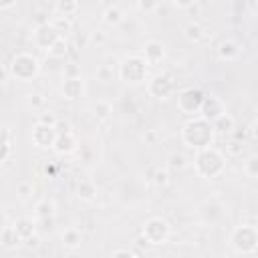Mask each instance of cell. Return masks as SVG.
Segmentation results:
<instances>
[{"instance_id": "1", "label": "cell", "mask_w": 258, "mask_h": 258, "mask_svg": "<svg viewBox=\"0 0 258 258\" xmlns=\"http://www.w3.org/2000/svg\"><path fill=\"white\" fill-rule=\"evenodd\" d=\"M214 137H216V133L212 129V123L206 121V119H202L200 115L187 119L183 123V127H181V141L187 147L196 149V151L198 149H204V147H210L212 141H214Z\"/></svg>"}, {"instance_id": "2", "label": "cell", "mask_w": 258, "mask_h": 258, "mask_svg": "<svg viewBox=\"0 0 258 258\" xmlns=\"http://www.w3.org/2000/svg\"><path fill=\"white\" fill-rule=\"evenodd\" d=\"M194 169L204 179H216L226 169V157L220 149H216L212 145L198 149L194 155Z\"/></svg>"}, {"instance_id": "3", "label": "cell", "mask_w": 258, "mask_h": 258, "mask_svg": "<svg viewBox=\"0 0 258 258\" xmlns=\"http://www.w3.org/2000/svg\"><path fill=\"white\" fill-rule=\"evenodd\" d=\"M117 75H119V79H121L123 83L139 85V83L147 81L149 64L143 60L141 54H125V56L119 60Z\"/></svg>"}, {"instance_id": "4", "label": "cell", "mask_w": 258, "mask_h": 258, "mask_svg": "<svg viewBox=\"0 0 258 258\" xmlns=\"http://www.w3.org/2000/svg\"><path fill=\"white\" fill-rule=\"evenodd\" d=\"M40 71V62L34 54L30 52H16L8 64V73L12 79L16 81H22V83H28L32 81Z\"/></svg>"}, {"instance_id": "5", "label": "cell", "mask_w": 258, "mask_h": 258, "mask_svg": "<svg viewBox=\"0 0 258 258\" xmlns=\"http://www.w3.org/2000/svg\"><path fill=\"white\" fill-rule=\"evenodd\" d=\"M230 244L238 254H254L258 250V230L252 224H240L230 234Z\"/></svg>"}, {"instance_id": "6", "label": "cell", "mask_w": 258, "mask_h": 258, "mask_svg": "<svg viewBox=\"0 0 258 258\" xmlns=\"http://www.w3.org/2000/svg\"><path fill=\"white\" fill-rule=\"evenodd\" d=\"M141 238L149 246H161L169 238V224L163 218H157V216L149 218V220H145V224L141 228Z\"/></svg>"}, {"instance_id": "7", "label": "cell", "mask_w": 258, "mask_h": 258, "mask_svg": "<svg viewBox=\"0 0 258 258\" xmlns=\"http://www.w3.org/2000/svg\"><path fill=\"white\" fill-rule=\"evenodd\" d=\"M204 97H206V93L200 87H185L177 93V109L183 115H196V113H200Z\"/></svg>"}, {"instance_id": "8", "label": "cell", "mask_w": 258, "mask_h": 258, "mask_svg": "<svg viewBox=\"0 0 258 258\" xmlns=\"http://www.w3.org/2000/svg\"><path fill=\"white\" fill-rule=\"evenodd\" d=\"M173 79L165 73H157L151 79H147V93L153 99H167L173 93Z\"/></svg>"}, {"instance_id": "9", "label": "cell", "mask_w": 258, "mask_h": 258, "mask_svg": "<svg viewBox=\"0 0 258 258\" xmlns=\"http://www.w3.org/2000/svg\"><path fill=\"white\" fill-rule=\"evenodd\" d=\"M58 38H60V36H58L56 30L50 26V22L40 24V26H34V30H32V42H34V46L40 48V50H48Z\"/></svg>"}, {"instance_id": "10", "label": "cell", "mask_w": 258, "mask_h": 258, "mask_svg": "<svg viewBox=\"0 0 258 258\" xmlns=\"http://www.w3.org/2000/svg\"><path fill=\"white\" fill-rule=\"evenodd\" d=\"M226 113V105L224 101L218 97V95H206L204 101H202V107H200V117L206 119V121H214L218 119L220 115Z\"/></svg>"}, {"instance_id": "11", "label": "cell", "mask_w": 258, "mask_h": 258, "mask_svg": "<svg viewBox=\"0 0 258 258\" xmlns=\"http://www.w3.org/2000/svg\"><path fill=\"white\" fill-rule=\"evenodd\" d=\"M198 216H200V220L204 224H216L224 216V204L218 202V200H214V198L212 200H206V202H202L198 206Z\"/></svg>"}, {"instance_id": "12", "label": "cell", "mask_w": 258, "mask_h": 258, "mask_svg": "<svg viewBox=\"0 0 258 258\" xmlns=\"http://www.w3.org/2000/svg\"><path fill=\"white\" fill-rule=\"evenodd\" d=\"M30 137H32V143L38 149H52V143L56 139V131H54V127H48V125H42V123H34L32 131H30Z\"/></svg>"}, {"instance_id": "13", "label": "cell", "mask_w": 258, "mask_h": 258, "mask_svg": "<svg viewBox=\"0 0 258 258\" xmlns=\"http://www.w3.org/2000/svg\"><path fill=\"white\" fill-rule=\"evenodd\" d=\"M141 56L147 64H159L165 58V44L157 38H149L141 48Z\"/></svg>"}, {"instance_id": "14", "label": "cell", "mask_w": 258, "mask_h": 258, "mask_svg": "<svg viewBox=\"0 0 258 258\" xmlns=\"http://www.w3.org/2000/svg\"><path fill=\"white\" fill-rule=\"evenodd\" d=\"M216 52H218V58H220V60L232 62V60H238V58H240V54H242V44H240L238 40H234V38H224V40L218 44Z\"/></svg>"}, {"instance_id": "15", "label": "cell", "mask_w": 258, "mask_h": 258, "mask_svg": "<svg viewBox=\"0 0 258 258\" xmlns=\"http://www.w3.org/2000/svg\"><path fill=\"white\" fill-rule=\"evenodd\" d=\"M60 95L69 101H77L85 95V81L81 79H64L60 85Z\"/></svg>"}, {"instance_id": "16", "label": "cell", "mask_w": 258, "mask_h": 258, "mask_svg": "<svg viewBox=\"0 0 258 258\" xmlns=\"http://www.w3.org/2000/svg\"><path fill=\"white\" fill-rule=\"evenodd\" d=\"M75 149H77V139H75L73 131L71 133H56V139L52 143V151L56 155H69Z\"/></svg>"}, {"instance_id": "17", "label": "cell", "mask_w": 258, "mask_h": 258, "mask_svg": "<svg viewBox=\"0 0 258 258\" xmlns=\"http://www.w3.org/2000/svg\"><path fill=\"white\" fill-rule=\"evenodd\" d=\"M212 129L216 135H232V131L236 129V119L230 113H224L212 121Z\"/></svg>"}, {"instance_id": "18", "label": "cell", "mask_w": 258, "mask_h": 258, "mask_svg": "<svg viewBox=\"0 0 258 258\" xmlns=\"http://www.w3.org/2000/svg\"><path fill=\"white\" fill-rule=\"evenodd\" d=\"M12 230H14L16 236L24 242V240H28L30 236L36 234V222H32L30 218H18V220L12 224Z\"/></svg>"}, {"instance_id": "19", "label": "cell", "mask_w": 258, "mask_h": 258, "mask_svg": "<svg viewBox=\"0 0 258 258\" xmlns=\"http://www.w3.org/2000/svg\"><path fill=\"white\" fill-rule=\"evenodd\" d=\"M60 244H62L67 250H77V248H81V244H83V234H81V230H77V228H67V230L60 234Z\"/></svg>"}, {"instance_id": "20", "label": "cell", "mask_w": 258, "mask_h": 258, "mask_svg": "<svg viewBox=\"0 0 258 258\" xmlns=\"http://www.w3.org/2000/svg\"><path fill=\"white\" fill-rule=\"evenodd\" d=\"M123 20H125V12H123L121 6L111 4V6H107V8L103 10V22H105L107 26H119Z\"/></svg>"}, {"instance_id": "21", "label": "cell", "mask_w": 258, "mask_h": 258, "mask_svg": "<svg viewBox=\"0 0 258 258\" xmlns=\"http://www.w3.org/2000/svg\"><path fill=\"white\" fill-rule=\"evenodd\" d=\"M183 36H185L189 42H200V40L206 36V26H204L200 20H189V22L183 26Z\"/></svg>"}, {"instance_id": "22", "label": "cell", "mask_w": 258, "mask_h": 258, "mask_svg": "<svg viewBox=\"0 0 258 258\" xmlns=\"http://www.w3.org/2000/svg\"><path fill=\"white\" fill-rule=\"evenodd\" d=\"M77 196H79L81 202L91 204V202L97 198V185H95L93 181H89V179H83V181H79V185H77Z\"/></svg>"}, {"instance_id": "23", "label": "cell", "mask_w": 258, "mask_h": 258, "mask_svg": "<svg viewBox=\"0 0 258 258\" xmlns=\"http://www.w3.org/2000/svg\"><path fill=\"white\" fill-rule=\"evenodd\" d=\"M0 244L6 250H14V248H18L22 244V240L16 236V232L12 230V226H6V228L0 230Z\"/></svg>"}, {"instance_id": "24", "label": "cell", "mask_w": 258, "mask_h": 258, "mask_svg": "<svg viewBox=\"0 0 258 258\" xmlns=\"http://www.w3.org/2000/svg\"><path fill=\"white\" fill-rule=\"evenodd\" d=\"M56 214V206L52 200H40L36 206H34V216L36 220H44V218H54Z\"/></svg>"}, {"instance_id": "25", "label": "cell", "mask_w": 258, "mask_h": 258, "mask_svg": "<svg viewBox=\"0 0 258 258\" xmlns=\"http://www.w3.org/2000/svg\"><path fill=\"white\" fill-rule=\"evenodd\" d=\"M77 10H79V2H75V0H58V2H54L56 16L71 18L73 14H77Z\"/></svg>"}, {"instance_id": "26", "label": "cell", "mask_w": 258, "mask_h": 258, "mask_svg": "<svg viewBox=\"0 0 258 258\" xmlns=\"http://www.w3.org/2000/svg\"><path fill=\"white\" fill-rule=\"evenodd\" d=\"M50 26L56 30V34H58L60 38H64L67 34L73 32V20H71V18H64V16H52Z\"/></svg>"}, {"instance_id": "27", "label": "cell", "mask_w": 258, "mask_h": 258, "mask_svg": "<svg viewBox=\"0 0 258 258\" xmlns=\"http://www.w3.org/2000/svg\"><path fill=\"white\" fill-rule=\"evenodd\" d=\"M46 52H48V56H52V58H67L69 52H71V42H69L67 38H58Z\"/></svg>"}, {"instance_id": "28", "label": "cell", "mask_w": 258, "mask_h": 258, "mask_svg": "<svg viewBox=\"0 0 258 258\" xmlns=\"http://www.w3.org/2000/svg\"><path fill=\"white\" fill-rule=\"evenodd\" d=\"M187 167V157L181 151H173L167 157V171H181Z\"/></svg>"}, {"instance_id": "29", "label": "cell", "mask_w": 258, "mask_h": 258, "mask_svg": "<svg viewBox=\"0 0 258 258\" xmlns=\"http://www.w3.org/2000/svg\"><path fill=\"white\" fill-rule=\"evenodd\" d=\"M12 155V141H10V131L2 129L0 131V165L8 161V157Z\"/></svg>"}, {"instance_id": "30", "label": "cell", "mask_w": 258, "mask_h": 258, "mask_svg": "<svg viewBox=\"0 0 258 258\" xmlns=\"http://www.w3.org/2000/svg\"><path fill=\"white\" fill-rule=\"evenodd\" d=\"M93 115L97 117V121H107L113 115V107L109 101H97L93 105Z\"/></svg>"}, {"instance_id": "31", "label": "cell", "mask_w": 258, "mask_h": 258, "mask_svg": "<svg viewBox=\"0 0 258 258\" xmlns=\"http://www.w3.org/2000/svg\"><path fill=\"white\" fill-rule=\"evenodd\" d=\"M32 194H34V183L30 179H22L16 183V198L20 202H28L32 198Z\"/></svg>"}, {"instance_id": "32", "label": "cell", "mask_w": 258, "mask_h": 258, "mask_svg": "<svg viewBox=\"0 0 258 258\" xmlns=\"http://www.w3.org/2000/svg\"><path fill=\"white\" fill-rule=\"evenodd\" d=\"M171 177H169V171L167 169H153V175H151V183L155 187H165L169 185Z\"/></svg>"}, {"instance_id": "33", "label": "cell", "mask_w": 258, "mask_h": 258, "mask_svg": "<svg viewBox=\"0 0 258 258\" xmlns=\"http://www.w3.org/2000/svg\"><path fill=\"white\" fill-rule=\"evenodd\" d=\"M62 75H64V79H81V64L77 62V60H69V62H64V67H62Z\"/></svg>"}, {"instance_id": "34", "label": "cell", "mask_w": 258, "mask_h": 258, "mask_svg": "<svg viewBox=\"0 0 258 258\" xmlns=\"http://www.w3.org/2000/svg\"><path fill=\"white\" fill-rule=\"evenodd\" d=\"M244 173L252 179L258 177V155H250L246 161H244Z\"/></svg>"}, {"instance_id": "35", "label": "cell", "mask_w": 258, "mask_h": 258, "mask_svg": "<svg viewBox=\"0 0 258 258\" xmlns=\"http://www.w3.org/2000/svg\"><path fill=\"white\" fill-rule=\"evenodd\" d=\"M95 77H97V81H101V83H111V81H113V67L101 64V67L97 69Z\"/></svg>"}, {"instance_id": "36", "label": "cell", "mask_w": 258, "mask_h": 258, "mask_svg": "<svg viewBox=\"0 0 258 258\" xmlns=\"http://www.w3.org/2000/svg\"><path fill=\"white\" fill-rule=\"evenodd\" d=\"M28 107L30 109H34V111H44V97L40 95V93H32V95H28Z\"/></svg>"}, {"instance_id": "37", "label": "cell", "mask_w": 258, "mask_h": 258, "mask_svg": "<svg viewBox=\"0 0 258 258\" xmlns=\"http://www.w3.org/2000/svg\"><path fill=\"white\" fill-rule=\"evenodd\" d=\"M56 115L52 113V111H40V115H38V121L36 123H42V125H48V127H54L56 125Z\"/></svg>"}, {"instance_id": "38", "label": "cell", "mask_w": 258, "mask_h": 258, "mask_svg": "<svg viewBox=\"0 0 258 258\" xmlns=\"http://www.w3.org/2000/svg\"><path fill=\"white\" fill-rule=\"evenodd\" d=\"M105 42H107V34H105L103 30H93V32H89V44L101 46V44H105Z\"/></svg>"}, {"instance_id": "39", "label": "cell", "mask_w": 258, "mask_h": 258, "mask_svg": "<svg viewBox=\"0 0 258 258\" xmlns=\"http://www.w3.org/2000/svg\"><path fill=\"white\" fill-rule=\"evenodd\" d=\"M242 149H244V143H240V141H228V145H226V151L230 153V155H234V157H238V155H242Z\"/></svg>"}, {"instance_id": "40", "label": "cell", "mask_w": 258, "mask_h": 258, "mask_svg": "<svg viewBox=\"0 0 258 258\" xmlns=\"http://www.w3.org/2000/svg\"><path fill=\"white\" fill-rule=\"evenodd\" d=\"M135 8L141 12H153L159 8V2H135Z\"/></svg>"}, {"instance_id": "41", "label": "cell", "mask_w": 258, "mask_h": 258, "mask_svg": "<svg viewBox=\"0 0 258 258\" xmlns=\"http://www.w3.org/2000/svg\"><path fill=\"white\" fill-rule=\"evenodd\" d=\"M111 258H135V254L129 248H115L111 252Z\"/></svg>"}, {"instance_id": "42", "label": "cell", "mask_w": 258, "mask_h": 258, "mask_svg": "<svg viewBox=\"0 0 258 258\" xmlns=\"http://www.w3.org/2000/svg\"><path fill=\"white\" fill-rule=\"evenodd\" d=\"M42 230V232H50V230H54V218H44V220H38V224H36V230Z\"/></svg>"}, {"instance_id": "43", "label": "cell", "mask_w": 258, "mask_h": 258, "mask_svg": "<svg viewBox=\"0 0 258 258\" xmlns=\"http://www.w3.org/2000/svg\"><path fill=\"white\" fill-rule=\"evenodd\" d=\"M22 244H24L28 250H36V248H40V236H38V234H34V236H30L28 240H24Z\"/></svg>"}, {"instance_id": "44", "label": "cell", "mask_w": 258, "mask_h": 258, "mask_svg": "<svg viewBox=\"0 0 258 258\" xmlns=\"http://www.w3.org/2000/svg\"><path fill=\"white\" fill-rule=\"evenodd\" d=\"M54 131H56V133H71V125H69V123H64V121H56Z\"/></svg>"}, {"instance_id": "45", "label": "cell", "mask_w": 258, "mask_h": 258, "mask_svg": "<svg viewBox=\"0 0 258 258\" xmlns=\"http://www.w3.org/2000/svg\"><path fill=\"white\" fill-rule=\"evenodd\" d=\"M191 4H194V0H175V2H173V6H175V8H181V10H189Z\"/></svg>"}, {"instance_id": "46", "label": "cell", "mask_w": 258, "mask_h": 258, "mask_svg": "<svg viewBox=\"0 0 258 258\" xmlns=\"http://www.w3.org/2000/svg\"><path fill=\"white\" fill-rule=\"evenodd\" d=\"M143 139H145L147 143H151V145H153V143H155V139H157V133L149 129V131H145V133H143Z\"/></svg>"}, {"instance_id": "47", "label": "cell", "mask_w": 258, "mask_h": 258, "mask_svg": "<svg viewBox=\"0 0 258 258\" xmlns=\"http://www.w3.org/2000/svg\"><path fill=\"white\" fill-rule=\"evenodd\" d=\"M8 77H10V73H8V64H0V83H6Z\"/></svg>"}, {"instance_id": "48", "label": "cell", "mask_w": 258, "mask_h": 258, "mask_svg": "<svg viewBox=\"0 0 258 258\" xmlns=\"http://www.w3.org/2000/svg\"><path fill=\"white\" fill-rule=\"evenodd\" d=\"M248 137H250V141H254V139H256V121H254V123H250V127H248Z\"/></svg>"}, {"instance_id": "49", "label": "cell", "mask_w": 258, "mask_h": 258, "mask_svg": "<svg viewBox=\"0 0 258 258\" xmlns=\"http://www.w3.org/2000/svg\"><path fill=\"white\" fill-rule=\"evenodd\" d=\"M16 6V2L14 0H8V2H0V10H10V8H14Z\"/></svg>"}, {"instance_id": "50", "label": "cell", "mask_w": 258, "mask_h": 258, "mask_svg": "<svg viewBox=\"0 0 258 258\" xmlns=\"http://www.w3.org/2000/svg\"><path fill=\"white\" fill-rule=\"evenodd\" d=\"M44 173H46V175H54V173H56L54 165H52V163H46V165H44Z\"/></svg>"}, {"instance_id": "51", "label": "cell", "mask_w": 258, "mask_h": 258, "mask_svg": "<svg viewBox=\"0 0 258 258\" xmlns=\"http://www.w3.org/2000/svg\"><path fill=\"white\" fill-rule=\"evenodd\" d=\"M6 226H8V218H6V214L0 210V230H2V228H6Z\"/></svg>"}]
</instances>
